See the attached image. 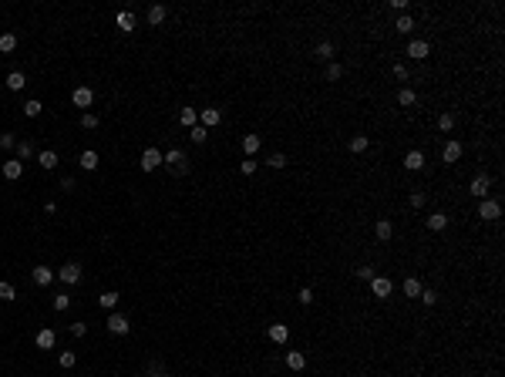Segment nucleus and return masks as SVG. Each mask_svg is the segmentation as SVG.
Returning a JSON list of instances; mask_svg holds the SVG:
<instances>
[{
	"mask_svg": "<svg viewBox=\"0 0 505 377\" xmlns=\"http://www.w3.org/2000/svg\"><path fill=\"white\" fill-rule=\"evenodd\" d=\"M108 330L118 334V337H125L131 330V323H128V317H121V313H108Z\"/></svg>",
	"mask_w": 505,
	"mask_h": 377,
	"instance_id": "nucleus-4",
	"label": "nucleus"
},
{
	"mask_svg": "<svg viewBox=\"0 0 505 377\" xmlns=\"http://www.w3.org/2000/svg\"><path fill=\"white\" fill-rule=\"evenodd\" d=\"M370 290H374L377 300H387L391 297V290H394V283L387 280V276H374V280H370Z\"/></svg>",
	"mask_w": 505,
	"mask_h": 377,
	"instance_id": "nucleus-6",
	"label": "nucleus"
},
{
	"mask_svg": "<svg viewBox=\"0 0 505 377\" xmlns=\"http://www.w3.org/2000/svg\"><path fill=\"white\" fill-rule=\"evenodd\" d=\"M367 145H370V142H367V135H354V138H350V152H354V155H361V152H367Z\"/></svg>",
	"mask_w": 505,
	"mask_h": 377,
	"instance_id": "nucleus-31",
	"label": "nucleus"
},
{
	"mask_svg": "<svg viewBox=\"0 0 505 377\" xmlns=\"http://www.w3.org/2000/svg\"><path fill=\"white\" fill-rule=\"evenodd\" d=\"M374 236H377L381 242H387V239L394 236V226L387 223V219H377V223H374Z\"/></svg>",
	"mask_w": 505,
	"mask_h": 377,
	"instance_id": "nucleus-18",
	"label": "nucleus"
},
{
	"mask_svg": "<svg viewBox=\"0 0 505 377\" xmlns=\"http://www.w3.org/2000/svg\"><path fill=\"white\" fill-rule=\"evenodd\" d=\"M445 226H448V216H445V212H431V216H428V229H431V233H441Z\"/></svg>",
	"mask_w": 505,
	"mask_h": 377,
	"instance_id": "nucleus-22",
	"label": "nucleus"
},
{
	"mask_svg": "<svg viewBox=\"0 0 505 377\" xmlns=\"http://www.w3.org/2000/svg\"><path fill=\"white\" fill-rule=\"evenodd\" d=\"M4 179H10V182H17V179L24 175V162H17V159H10V162H4Z\"/></svg>",
	"mask_w": 505,
	"mask_h": 377,
	"instance_id": "nucleus-12",
	"label": "nucleus"
},
{
	"mask_svg": "<svg viewBox=\"0 0 505 377\" xmlns=\"http://www.w3.org/2000/svg\"><path fill=\"white\" fill-rule=\"evenodd\" d=\"M394 27H398V34H411V31H414V20H411V14H401Z\"/></svg>",
	"mask_w": 505,
	"mask_h": 377,
	"instance_id": "nucleus-33",
	"label": "nucleus"
},
{
	"mask_svg": "<svg viewBox=\"0 0 505 377\" xmlns=\"http://www.w3.org/2000/svg\"><path fill=\"white\" fill-rule=\"evenodd\" d=\"M40 112H44V104H40L37 98H31V101H24V115H27V118H37Z\"/></svg>",
	"mask_w": 505,
	"mask_h": 377,
	"instance_id": "nucleus-32",
	"label": "nucleus"
},
{
	"mask_svg": "<svg viewBox=\"0 0 505 377\" xmlns=\"http://www.w3.org/2000/svg\"><path fill=\"white\" fill-rule=\"evenodd\" d=\"M14 145H17L14 135H0V148H14Z\"/></svg>",
	"mask_w": 505,
	"mask_h": 377,
	"instance_id": "nucleus-52",
	"label": "nucleus"
},
{
	"mask_svg": "<svg viewBox=\"0 0 505 377\" xmlns=\"http://www.w3.org/2000/svg\"><path fill=\"white\" fill-rule=\"evenodd\" d=\"M115 303H118V293H115V290H104L101 297H98V306H101V310H115Z\"/></svg>",
	"mask_w": 505,
	"mask_h": 377,
	"instance_id": "nucleus-25",
	"label": "nucleus"
},
{
	"mask_svg": "<svg viewBox=\"0 0 505 377\" xmlns=\"http://www.w3.org/2000/svg\"><path fill=\"white\" fill-rule=\"evenodd\" d=\"M179 121H182L185 128H195V121H199V112H195V108H182V112H179Z\"/></svg>",
	"mask_w": 505,
	"mask_h": 377,
	"instance_id": "nucleus-26",
	"label": "nucleus"
},
{
	"mask_svg": "<svg viewBox=\"0 0 505 377\" xmlns=\"http://www.w3.org/2000/svg\"><path fill=\"white\" fill-rule=\"evenodd\" d=\"M0 300H4V303H10V300H17V290H14V283L0 280Z\"/></svg>",
	"mask_w": 505,
	"mask_h": 377,
	"instance_id": "nucleus-29",
	"label": "nucleus"
},
{
	"mask_svg": "<svg viewBox=\"0 0 505 377\" xmlns=\"http://www.w3.org/2000/svg\"><path fill=\"white\" fill-rule=\"evenodd\" d=\"M287 367H290V370H297V374H300V370L306 367V357H303L300 350H287Z\"/></svg>",
	"mask_w": 505,
	"mask_h": 377,
	"instance_id": "nucleus-20",
	"label": "nucleus"
},
{
	"mask_svg": "<svg viewBox=\"0 0 505 377\" xmlns=\"http://www.w3.org/2000/svg\"><path fill=\"white\" fill-rule=\"evenodd\" d=\"M404 169H408V172H421V169H425V152L411 148V152L404 155Z\"/></svg>",
	"mask_w": 505,
	"mask_h": 377,
	"instance_id": "nucleus-11",
	"label": "nucleus"
},
{
	"mask_svg": "<svg viewBox=\"0 0 505 377\" xmlns=\"http://www.w3.org/2000/svg\"><path fill=\"white\" fill-rule=\"evenodd\" d=\"M357 276H361V280H367V283H370V280H374V276H377V273H374V266H361V270H357Z\"/></svg>",
	"mask_w": 505,
	"mask_h": 377,
	"instance_id": "nucleus-47",
	"label": "nucleus"
},
{
	"mask_svg": "<svg viewBox=\"0 0 505 377\" xmlns=\"http://www.w3.org/2000/svg\"><path fill=\"white\" fill-rule=\"evenodd\" d=\"M81 128H98V115H91V112H81Z\"/></svg>",
	"mask_w": 505,
	"mask_h": 377,
	"instance_id": "nucleus-39",
	"label": "nucleus"
},
{
	"mask_svg": "<svg viewBox=\"0 0 505 377\" xmlns=\"http://www.w3.org/2000/svg\"><path fill=\"white\" fill-rule=\"evenodd\" d=\"M37 165H40L44 172H54V169H57V152H51V148H48V152H40V155H37Z\"/></svg>",
	"mask_w": 505,
	"mask_h": 377,
	"instance_id": "nucleus-19",
	"label": "nucleus"
},
{
	"mask_svg": "<svg viewBox=\"0 0 505 377\" xmlns=\"http://www.w3.org/2000/svg\"><path fill=\"white\" fill-rule=\"evenodd\" d=\"M478 216L485 219V223H495V219L502 216V206H498L495 199H481L478 202Z\"/></svg>",
	"mask_w": 505,
	"mask_h": 377,
	"instance_id": "nucleus-2",
	"label": "nucleus"
},
{
	"mask_svg": "<svg viewBox=\"0 0 505 377\" xmlns=\"http://www.w3.org/2000/svg\"><path fill=\"white\" fill-rule=\"evenodd\" d=\"M189 138H192L195 145H202L209 138V128H202V125H195V128H189Z\"/></svg>",
	"mask_w": 505,
	"mask_h": 377,
	"instance_id": "nucleus-37",
	"label": "nucleus"
},
{
	"mask_svg": "<svg viewBox=\"0 0 505 377\" xmlns=\"http://www.w3.org/2000/svg\"><path fill=\"white\" fill-rule=\"evenodd\" d=\"M441 159L448 162V165H455V162L462 159V142H448L445 145V152H441Z\"/></svg>",
	"mask_w": 505,
	"mask_h": 377,
	"instance_id": "nucleus-17",
	"label": "nucleus"
},
{
	"mask_svg": "<svg viewBox=\"0 0 505 377\" xmlns=\"http://www.w3.org/2000/svg\"><path fill=\"white\" fill-rule=\"evenodd\" d=\"M74 364H78V357H74L71 350H64V353H61V367H74Z\"/></svg>",
	"mask_w": 505,
	"mask_h": 377,
	"instance_id": "nucleus-46",
	"label": "nucleus"
},
{
	"mask_svg": "<svg viewBox=\"0 0 505 377\" xmlns=\"http://www.w3.org/2000/svg\"><path fill=\"white\" fill-rule=\"evenodd\" d=\"M425 202H428L425 192H411V206H414V209H425Z\"/></svg>",
	"mask_w": 505,
	"mask_h": 377,
	"instance_id": "nucleus-45",
	"label": "nucleus"
},
{
	"mask_svg": "<svg viewBox=\"0 0 505 377\" xmlns=\"http://www.w3.org/2000/svg\"><path fill=\"white\" fill-rule=\"evenodd\" d=\"M199 121H202V128H216L219 121H223V112H219V108H202Z\"/></svg>",
	"mask_w": 505,
	"mask_h": 377,
	"instance_id": "nucleus-10",
	"label": "nucleus"
},
{
	"mask_svg": "<svg viewBox=\"0 0 505 377\" xmlns=\"http://www.w3.org/2000/svg\"><path fill=\"white\" fill-rule=\"evenodd\" d=\"M270 340L273 344H287L290 340V327L287 323H270Z\"/></svg>",
	"mask_w": 505,
	"mask_h": 377,
	"instance_id": "nucleus-15",
	"label": "nucleus"
},
{
	"mask_svg": "<svg viewBox=\"0 0 505 377\" xmlns=\"http://www.w3.org/2000/svg\"><path fill=\"white\" fill-rule=\"evenodd\" d=\"M259 145H263L259 135H243V152H246V159H253V155L259 152Z\"/></svg>",
	"mask_w": 505,
	"mask_h": 377,
	"instance_id": "nucleus-16",
	"label": "nucleus"
},
{
	"mask_svg": "<svg viewBox=\"0 0 505 377\" xmlns=\"http://www.w3.org/2000/svg\"><path fill=\"white\" fill-rule=\"evenodd\" d=\"M428 54H431V44H428V40H411L408 44V57H414V61H425Z\"/></svg>",
	"mask_w": 505,
	"mask_h": 377,
	"instance_id": "nucleus-9",
	"label": "nucleus"
},
{
	"mask_svg": "<svg viewBox=\"0 0 505 377\" xmlns=\"http://www.w3.org/2000/svg\"><path fill=\"white\" fill-rule=\"evenodd\" d=\"M14 148H17V162H31L34 159V145L31 142H17Z\"/></svg>",
	"mask_w": 505,
	"mask_h": 377,
	"instance_id": "nucleus-27",
	"label": "nucleus"
},
{
	"mask_svg": "<svg viewBox=\"0 0 505 377\" xmlns=\"http://www.w3.org/2000/svg\"><path fill=\"white\" fill-rule=\"evenodd\" d=\"M297 300H300L303 306H310V303H313V290H310V286H303V290L297 293Z\"/></svg>",
	"mask_w": 505,
	"mask_h": 377,
	"instance_id": "nucleus-42",
	"label": "nucleus"
},
{
	"mask_svg": "<svg viewBox=\"0 0 505 377\" xmlns=\"http://www.w3.org/2000/svg\"><path fill=\"white\" fill-rule=\"evenodd\" d=\"M418 300H421L425 306H434V303H438V293H434V290H421V297H418Z\"/></svg>",
	"mask_w": 505,
	"mask_h": 377,
	"instance_id": "nucleus-41",
	"label": "nucleus"
},
{
	"mask_svg": "<svg viewBox=\"0 0 505 377\" xmlns=\"http://www.w3.org/2000/svg\"><path fill=\"white\" fill-rule=\"evenodd\" d=\"M24 84H27V74H24V71H10V74H7V88H10V91H20Z\"/></svg>",
	"mask_w": 505,
	"mask_h": 377,
	"instance_id": "nucleus-24",
	"label": "nucleus"
},
{
	"mask_svg": "<svg viewBox=\"0 0 505 377\" xmlns=\"http://www.w3.org/2000/svg\"><path fill=\"white\" fill-rule=\"evenodd\" d=\"M57 276H61V283L74 286V283H81V266L78 263H64L61 270H57Z\"/></svg>",
	"mask_w": 505,
	"mask_h": 377,
	"instance_id": "nucleus-3",
	"label": "nucleus"
},
{
	"mask_svg": "<svg viewBox=\"0 0 505 377\" xmlns=\"http://www.w3.org/2000/svg\"><path fill=\"white\" fill-rule=\"evenodd\" d=\"M489 189H492V179L489 175H475V182H472V189H468V192L475 195V199H489Z\"/></svg>",
	"mask_w": 505,
	"mask_h": 377,
	"instance_id": "nucleus-5",
	"label": "nucleus"
},
{
	"mask_svg": "<svg viewBox=\"0 0 505 377\" xmlns=\"http://www.w3.org/2000/svg\"><path fill=\"white\" fill-rule=\"evenodd\" d=\"M270 165H273V169H283V165H287V155H283V152H273L270 155Z\"/></svg>",
	"mask_w": 505,
	"mask_h": 377,
	"instance_id": "nucleus-44",
	"label": "nucleus"
},
{
	"mask_svg": "<svg viewBox=\"0 0 505 377\" xmlns=\"http://www.w3.org/2000/svg\"><path fill=\"white\" fill-rule=\"evenodd\" d=\"M313 54L320 57V61H330V57H334V44H330V40H323V44H317V51H313Z\"/></svg>",
	"mask_w": 505,
	"mask_h": 377,
	"instance_id": "nucleus-35",
	"label": "nucleus"
},
{
	"mask_svg": "<svg viewBox=\"0 0 505 377\" xmlns=\"http://www.w3.org/2000/svg\"><path fill=\"white\" fill-rule=\"evenodd\" d=\"M165 14H168V10H165V4H152V7H148V24H152V27H159L162 20H165Z\"/></svg>",
	"mask_w": 505,
	"mask_h": 377,
	"instance_id": "nucleus-21",
	"label": "nucleus"
},
{
	"mask_svg": "<svg viewBox=\"0 0 505 377\" xmlns=\"http://www.w3.org/2000/svg\"><path fill=\"white\" fill-rule=\"evenodd\" d=\"M455 128V115H441L438 118V131H451Z\"/></svg>",
	"mask_w": 505,
	"mask_h": 377,
	"instance_id": "nucleus-40",
	"label": "nucleus"
},
{
	"mask_svg": "<svg viewBox=\"0 0 505 377\" xmlns=\"http://www.w3.org/2000/svg\"><path fill=\"white\" fill-rule=\"evenodd\" d=\"M152 377H168V374H162V370H159V374H152Z\"/></svg>",
	"mask_w": 505,
	"mask_h": 377,
	"instance_id": "nucleus-53",
	"label": "nucleus"
},
{
	"mask_svg": "<svg viewBox=\"0 0 505 377\" xmlns=\"http://www.w3.org/2000/svg\"><path fill=\"white\" fill-rule=\"evenodd\" d=\"M414 101H418V95H414L411 88H401V91H398V104H401V108H411Z\"/></svg>",
	"mask_w": 505,
	"mask_h": 377,
	"instance_id": "nucleus-30",
	"label": "nucleus"
},
{
	"mask_svg": "<svg viewBox=\"0 0 505 377\" xmlns=\"http://www.w3.org/2000/svg\"><path fill=\"white\" fill-rule=\"evenodd\" d=\"M115 24H118V31L128 34V31H135V27H138V20H135V14H131V10H121V14L115 17Z\"/></svg>",
	"mask_w": 505,
	"mask_h": 377,
	"instance_id": "nucleus-14",
	"label": "nucleus"
},
{
	"mask_svg": "<svg viewBox=\"0 0 505 377\" xmlns=\"http://www.w3.org/2000/svg\"><path fill=\"white\" fill-rule=\"evenodd\" d=\"M162 165H168L172 175H189V159H185L182 148H168V152L162 155Z\"/></svg>",
	"mask_w": 505,
	"mask_h": 377,
	"instance_id": "nucleus-1",
	"label": "nucleus"
},
{
	"mask_svg": "<svg viewBox=\"0 0 505 377\" xmlns=\"http://www.w3.org/2000/svg\"><path fill=\"white\" fill-rule=\"evenodd\" d=\"M54 330H51V327H44V330H40V334H37V347H40V350H51V347H54Z\"/></svg>",
	"mask_w": 505,
	"mask_h": 377,
	"instance_id": "nucleus-23",
	"label": "nucleus"
},
{
	"mask_svg": "<svg viewBox=\"0 0 505 377\" xmlns=\"http://www.w3.org/2000/svg\"><path fill=\"white\" fill-rule=\"evenodd\" d=\"M71 334H74V337H84V334H88V323H71Z\"/></svg>",
	"mask_w": 505,
	"mask_h": 377,
	"instance_id": "nucleus-49",
	"label": "nucleus"
},
{
	"mask_svg": "<svg viewBox=\"0 0 505 377\" xmlns=\"http://www.w3.org/2000/svg\"><path fill=\"white\" fill-rule=\"evenodd\" d=\"M394 78H398V81H408V78H411V71H408L404 64H394Z\"/></svg>",
	"mask_w": 505,
	"mask_h": 377,
	"instance_id": "nucleus-48",
	"label": "nucleus"
},
{
	"mask_svg": "<svg viewBox=\"0 0 505 377\" xmlns=\"http://www.w3.org/2000/svg\"><path fill=\"white\" fill-rule=\"evenodd\" d=\"M159 165H162V152H159V148H145V152H142V169L145 172H155Z\"/></svg>",
	"mask_w": 505,
	"mask_h": 377,
	"instance_id": "nucleus-8",
	"label": "nucleus"
},
{
	"mask_svg": "<svg viewBox=\"0 0 505 377\" xmlns=\"http://www.w3.org/2000/svg\"><path fill=\"white\" fill-rule=\"evenodd\" d=\"M68 306H71V297H68V293H54V310H57V313H64Z\"/></svg>",
	"mask_w": 505,
	"mask_h": 377,
	"instance_id": "nucleus-38",
	"label": "nucleus"
},
{
	"mask_svg": "<svg viewBox=\"0 0 505 377\" xmlns=\"http://www.w3.org/2000/svg\"><path fill=\"white\" fill-rule=\"evenodd\" d=\"M391 10H398V14H408V0H391Z\"/></svg>",
	"mask_w": 505,
	"mask_h": 377,
	"instance_id": "nucleus-50",
	"label": "nucleus"
},
{
	"mask_svg": "<svg viewBox=\"0 0 505 377\" xmlns=\"http://www.w3.org/2000/svg\"><path fill=\"white\" fill-rule=\"evenodd\" d=\"M34 283L37 286H51L54 283V270L51 266H34Z\"/></svg>",
	"mask_w": 505,
	"mask_h": 377,
	"instance_id": "nucleus-13",
	"label": "nucleus"
},
{
	"mask_svg": "<svg viewBox=\"0 0 505 377\" xmlns=\"http://www.w3.org/2000/svg\"><path fill=\"white\" fill-rule=\"evenodd\" d=\"M14 48H17V37H14V34H0V51H4V54H10Z\"/></svg>",
	"mask_w": 505,
	"mask_h": 377,
	"instance_id": "nucleus-36",
	"label": "nucleus"
},
{
	"mask_svg": "<svg viewBox=\"0 0 505 377\" xmlns=\"http://www.w3.org/2000/svg\"><path fill=\"white\" fill-rule=\"evenodd\" d=\"M78 162H81V169H84V172H95L98 169V155L95 152H81Z\"/></svg>",
	"mask_w": 505,
	"mask_h": 377,
	"instance_id": "nucleus-28",
	"label": "nucleus"
},
{
	"mask_svg": "<svg viewBox=\"0 0 505 377\" xmlns=\"http://www.w3.org/2000/svg\"><path fill=\"white\" fill-rule=\"evenodd\" d=\"M340 74H344L340 64H327V81H340Z\"/></svg>",
	"mask_w": 505,
	"mask_h": 377,
	"instance_id": "nucleus-43",
	"label": "nucleus"
},
{
	"mask_svg": "<svg viewBox=\"0 0 505 377\" xmlns=\"http://www.w3.org/2000/svg\"><path fill=\"white\" fill-rule=\"evenodd\" d=\"M239 169H243V175H253V172H256V162H253V159H246V162L239 165Z\"/></svg>",
	"mask_w": 505,
	"mask_h": 377,
	"instance_id": "nucleus-51",
	"label": "nucleus"
},
{
	"mask_svg": "<svg viewBox=\"0 0 505 377\" xmlns=\"http://www.w3.org/2000/svg\"><path fill=\"white\" fill-rule=\"evenodd\" d=\"M71 101H74V108H91V101H95V91L81 84V88L71 91Z\"/></svg>",
	"mask_w": 505,
	"mask_h": 377,
	"instance_id": "nucleus-7",
	"label": "nucleus"
},
{
	"mask_svg": "<svg viewBox=\"0 0 505 377\" xmlns=\"http://www.w3.org/2000/svg\"><path fill=\"white\" fill-rule=\"evenodd\" d=\"M404 297H421V283H418L414 276H408V280H404Z\"/></svg>",
	"mask_w": 505,
	"mask_h": 377,
	"instance_id": "nucleus-34",
	"label": "nucleus"
}]
</instances>
